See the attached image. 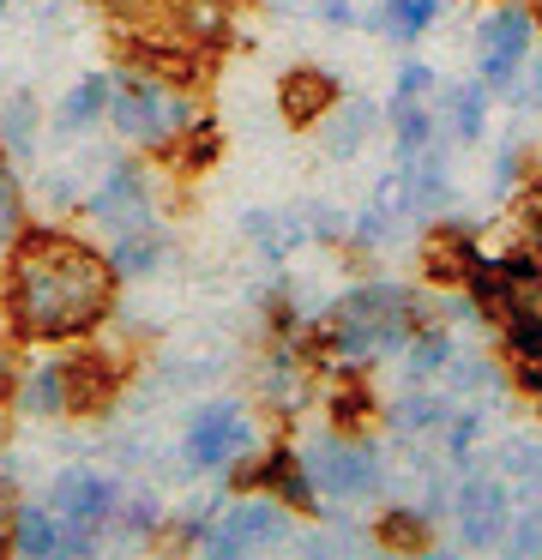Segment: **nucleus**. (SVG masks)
I'll list each match as a JSON object with an SVG mask.
<instances>
[{"instance_id":"f257e3e1","label":"nucleus","mask_w":542,"mask_h":560,"mask_svg":"<svg viewBox=\"0 0 542 560\" xmlns=\"http://www.w3.org/2000/svg\"><path fill=\"white\" fill-rule=\"evenodd\" d=\"M115 266L60 223H24L0 266V314L12 343H79L115 314Z\"/></svg>"},{"instance_id":"f03ea898","label":"nucleus","mask_w":542,"mask_h":560,"mask_svg":"<svg viewBox=\"0 0 542 560\" xmlns=\"http://www.w3.org/2000/svg\"><path fill=\"white\" fill-rule=\"evenodd\" d=\"M422 319H428V302L410 283H349L325 319L332 326V368L368 374L373 362L404 350Z\"/></svg>"},{"instance_id":"7ed1b4c3","label":"nucleus","mask_w":542,"mask_h":560,"mask_svg":"<svg viewBox=\"0 0 542 560\" xmlns=\"http://www.w3.org/2000/svg\"><path fill=\"white\" fill-rule=\"evenodd\" d=\"M115 79V91H108V127H115L127 145H139V151H151V158H163L169 145H175V133L193 121V103H187V91L181 85H163V79H151V73H132V67H120V73H108Z\"/></svg>"},{"instance_id":"20e7f679","label":"nucleus","mask_w":542,"mask_h":560,"mask_svg":"<svg viewBox=\"0 0 542 560\" xmlns=\"http://www.w3.org/2000/svg\"><path fill=\"white\" fill-rule=\"evenodd\" d=\"M296 518H301V512H296V506H284L277 494H247V500H235L229 512H217V518L205 524V536H199V548H193V555H205V560L272 555V548H284V542H289Z\"/></svg>"},{"instance_id":"39448f33","label":"nucleus","mask_w":542,"mask_h":560,"mask_svg":"<svg viewBox=\"0 0 542 560\" xmlns=\"http://www.w3.org/2000/svg\"><path fill=\"white\" fill-rule=\"evenodd\" d=\"M296 452H301V464H308L313 488H320L325 500H373L385 488V458L368 440V428H361V434L332 428L325 440H308V446H296Z\"/></svg>"},{"instance_id":"423d86ee","label":"nucleus","mask_w":542,"mask_h":560,"mask_svg":"<svg viewBox=\"0 0 542 560\" xmlns=\"http://www.w3.org/2000/svg\"><path fill=\"white\" fill-rule=\"evenodd\" d=\"M537 7L530 0H500L488 19L476 25V79L488 85V97L512 103L518 73H524V55L537 49Z\"/></svg>"},{"instance_id":"0eeeda50","label":"nucleus","mask_w":542,"mask_h":560,"mask_svg":"<svg viewBox=\"0 0 542 560\" xmlns=\"http://www.w3.org/2000/svg\"><path fill=\"white\" fill-rule=\"evenodd\" d=\"M260 446V428L241 410V398H211L193 410L187 434H181V470L187 476H223L241 452Z\"/></svg>"},{"instance_id":"6e6552de","label":"nucleus","mask_w":542,"mask_h":560,"mask_svg":"<svg viewBox=\"0 0 542 560\" xmlns=\"http://www.w3.org/2000/svg\"><path fill=\"white\" fill-rule=\"evenodd\" d=\"M452 524H458V548H500L506 524H512V488L488 470L464 476L452 488Z\"/></svg>"},{"instance_id":"1a4fd4ad","label":"nucleus","mask_w":542,"mask_h":560,"mask_svg":"<svg viewBox=\"0 0 542 560\" xmlns=\"http://www.w3.org/2000/svg\"><path fill=\"white\" fill-rule=\"evenodd\" d=\"M84 218L103 223V230H139V223H151V175H145V163H132V158L108 163L103 182L84 194Z\"/></svg>"},{"instance_id":"9d476101","label":"nucleus","mask_w":542,"mask_h":560,"mask_svg":"<svg viewBox=\"0 0 542 560\" xmlns=\"http://www.w3.org/2000/svg\"><path fill=\"white\" fill-rule=\"evenodd\" d=\"M60 368H67V416H79V422H91V416L115 410L120 386H127V374H120V362L108 350H96V343H79V350L60 355Z\"/></svg>"},{"instance_id":"9b49d317","label":"nucleus","mask_w":542,"mask_h":560,"mask_svg":"<svg viewBox=\"0 0 542 560\" xmlns=\"http://www.w3.org/2000/svg\"><path fill=\"white\" fill-rule=\"evenodd\" d=\"M337 97H344V85H337L332 67L301 61V67H289V73L277 79V115H284V127H296V133H313Z\"/></svg>"},{"instance_id":"f8f14e48","label":"nucleus","mask_w":542,"mask_h":560,"mask_svg":"<svg viewBox=\"0 0 542 560\" xmlns=\"http://www.w3.org/2000/svg\"><path fill=\"white\" fill-rule=\"evenodd\" d=\"M115 500H120V482H115V476L84 470V464H67V470L55 476V488H48V506H55V518H79V524H108Z\"/></svg>"},{"instance_id":"ddd939ff","label":"nucleus","mask_w":542,"mask_h":560,"mask_svg":"<svg viewBox=\"0 0 542 560\" xmlns=\"http://www.w3.org/2000/svg\"><path fill=\"white\" fill-rule=\"evenodd\" d=\"M410 223H416V218H410V199H404V175L392 170L380 187H373L368 206H361V218L349 223V242H356V247H392Z\"/></svg>"},{"instance_id":"4468645a","label":"nucleus","mask_w":542,"mask_h":560,"mask_svg":"<svg viewBox=\"0 0 542 560\" xmlns=\"http://www.w3.org/2000/svg\"><path fill=\"white\" fill-rule=\"evenodd\" d=\"M373 127H380V109H373L368 97H337L332 109H325V121L313 127V139H320V151L332 163H349L356 151H368Z\"/></svg>"},{"instance_id":"2eb2a0df","label":"nucleus","mask_w":542,"mask_h":560,"mask_svg":"<svg viewBox=\"0 0 542 560\" xmlns=\"http://www.w3.org/2000/svg\"><path fill=\"white\" fill-rule=\"evenodd\" d=\"M416 254H422V278L440 283V290H458V283H464L470 271H476L482 247L470 242V235L458 230V223H446V230H434L428 242L416 247Z\"/></svg>"},{"instance_id":"dca6fc26","label":"nucleus","mask_w":542,"mask_h":560,"mask_svg":"<svg viewBox=\"0 0 542 560\" xmlns=\"http://www.w3.org/2000/svg\"><path fill=\"white\" fill-rule=\"evenodd\" d=\"M446 422H452V398H446V392H422V380H410V386L385 404V428H392L397 440H422Z\"/></svg>"},{"instance_id":"f3484780","label":"nucleus","mask_w":542,"mask_h":560,"mask_svg":"<svg viewBox=\"0 0 542 560\" xmlns=\"http://www.w3.org/2000/svg\"><path fill=\"white\" fill-rule=\"evenodd\" d=\"M440 13H446V0H380L361 25H368L373 37L397 43V49H416V37H428Z\"/></svg>"},{"instance_id":"a211bd4d","label":"nucleus","mask_w":542,"mask_h":560,"mask_svg":"<svg viewBox=\"0 0 542 560\" xmlns=\"http://www.w3.org/2000/svg\"><path fill=\"white\" fill-rule=\"evenodd\" d=\"M103 254H108V266H115L120 283H139V278H151V271L169 266V235L151 230V223H139V230H115V242H108Z\"/></svg>"},{"instance_id":"6ab92c4d","label":"nucleus","mask_w":542,"mask_h":560,"mask_svg":"<svg viewBox=\"0 0 542 560\" xmlns=\"http://www.w3.org/2000/svg\"><path fill=\"white\" fill-rule=\"evenodd\" d=\"M482 133H488V85L464 79L440 97V139L446 145H476Z\"/></svg>"},{"instance_id":"aec40b11","label":"nucleus","mask_w":542,"mask_h":560,"mask_svg":"<svg viewBox=\"0 0 542 560\" xmlns=\"http://www.w3.org/2000/svg\"><path fill=\"white\" fill-rule=\"evenodd\" d=\"M308 374H313V368L301 362V355L289 350L284 338H277L272 362L260 368V398H265V410H277V416H296L301 404H308Z\"/></svg>"},{"instance_id":"412c9836","label":"nucleus","mask_w":542,"mask_h":560,"mask_svg":"<svg viewBox=\"0 0 542 560\" xmlns=\"http://www.w3.org/2000/svg\"><path fill=\"white\" fill-rule=\"evenodd\" d=\"M157 163H169L175 175L217 170V163H223V121H217V115H193V121L175 133V145H169Z\"/></svg>"},{"instance_id":"4be33fe9","label":"nucleus","mask_w":542,"mask_h":560,"mask_svg":"<svg viewBox=\"0 0 542 560\" xmlns=\"http://www.w3.org/2000/svg\"><path fill=\"white\" fill-rule=\"evenodd\" d=\"M428 536H434V518L422 506H385L380 518L368 524V542L385 548V555H428Z\"/></svg>"},{"instance_id":"5701e85b","label":"nucleus","mask_w":542,"mask_h":560,"mask_svg":"<svg viewBox=\"0 0 542 560\" xmlns=\"http://www.w3.org/2000/svg\"><path fill=\"white\" fill-rule=\"evenodd\" d=\"M241 230H247V242L260 247L265 259H284V254H296V247H308V211H301V206H289V211H247Z\"/></svg>"},{"instance_id":"b1692460","label":"nucleus","mask_w":542,"mask_h":560,"mask_svg":"<svg viewBox=\"0 0 542 560\" xmlns=\"http://www.w3.org/2000/svg\"><path fill=\"white\" fill-rule=\"evenodd\" d=\"M494 470H500V482L512 488V500H542V440L530 434H506L500 452H494Z\"/></svg>"},{"instance_id":"393cba45","label":"nucleus","mask_w":542,"mask_h":560,"mask_svg":"<svg viewBox=\"0 0 542 560\" xmlns=\"http://www.w3.org/2000/svg\"><path fill=\"white\" fill-rule=\"evenodd\" d=\"M108 91H115L108 73H84L79 85H67V97L55 109V127L60 133H91L96 121H108Z\"/></svg>"},{"instance_id":"a878e982","label":"nucleus","mask_w":542,"mask_h":560,"mask_svg":"<svg viewBox=\"0 0 542 560\" xmlns=\"http://www.w3.org/2000/svg\"><path fill=\"white\" fill-rule=\"evenodd\" d=\"M19 410L24 416H43V422L67 416V368H60V355L36 362L31 374H19Z\"/></svg>"},{"instance_id":"bb28decb","label":"nucleus","mask_w":542,"mask_h":560,"mask_svg":"<svg viewBox=\"0 0 542 560\" xmlns=\"http://www.w3.org/2000/svg\"><path fill=\"white\" fill-rule=\"evenodd\" d=\"M397 355H404V374H410V380H434L440 368H452L458 343H452V331H446L440 319H422V326L410 331V343H404Z\"/></svg>"},{"instance_id":"cd10ccee","label":"nucleus","mask_w":542,"mask_h":560,"mask_svg":"<svg viewBox=\"0 0 542 560\" xmlns=\"http://www.w3.org/2000/svg\"><path fill=\"white\" fill-rule=\"evenodd\" d=\"M163 500H157V488H120L115 512H108V530L115 536H132V542H145V536H163Z\"/></svg>"},{"instance_id":"c85d7f7f","label":"nucleus","mask_w":542,"mask_h":560,"mask_svg":"<svg viewBox=\"0 0 542 560\" xmlns=\"http://www.w3.org/2000/svg\"><path fill=\"white\" fill-rule=\"evenodd\" d=\"M55 542H60V518L55 506H24L12 512V555L19 560H55Z\"/></svg>"},{"instance_id":"c756f323","label":"nucleus","mask_w":542,"mask_h":560,"mask_svg":"<svg viewBox=\"0 0 542 560\" xmlns=\"http://www.w3.org/2000/svg\"><path fill=\"white\" fill-rule=\"evenodd\" d=\"M36 133H43V109H36V97L31 91H12V97L0 103V145H7V158H31Z\"/></svg>"},{"instance_id":"7c9ffc66","label":"nucleus","mask_w":542,"mask_h":560,"mask_svg":"<svg viewBox=\"0 0 542 560\" xmlns=\"http://www.w3.org/2000/svg\"><path fill=\"white\" fill-rule=\"evenodd\" d=\"M494 326H500L506 362H542V307H512V314H500Z\"/></svg>"},{"instance_id":"2f4dec72","label":"nucleus","mask_w":542,"mask_h":560,"mask_svg":"<svg viewBox=\"0 0 542 560\" xmlns=\"http://www.w3.org/2000/svg\"><path fill=\"white\" fill-rule=\"evenodd\" d=\"M320 398H325V422H332V428H344V434H361V428H368V416H373V392L361 386L356 374L337 380L332 392H320Z\"/></svg>"},{"instance_id":"473e14b6","label":"nucleus","mask_w":542,"mask_h":560,"mask_svg":"<svg viewBox=\"0 0 542 560\" xmlns=\"http://www.w3.org/2000/svg\"><path fill=\"white\" fill-rule=\"evenodd\" d=\"M392 139H397V158H410V151L434 145V109L422 97H392Z\"/></svg>"},{"instance_id":"72a5a7b5","label":"nucleus","mask_w":542,"mask_h":560,"mask_svg":"<svg viewBox=\"0 0 542 560\" xmlns=\"http://www.w3.org/2000/svg\"><path fill=\"white\" fill-rule=\"evenodd\" d=\"M19 230H24V182H19V170H12L7 145H0V247Z\"/></svg>"},{"instance_id":"f704fd0d","label":"nucleus","mask_w":542,"mask_h":560,"mask_svg":"<svg viewBox=\"0 0 542 560\" xmlns=\"http://www.w3.org/2000/svg\"><path fill=\"white\" fill-rule=\"evenodd\" d=\"M500 555H518V560L542 555V500H530L524 512H512V524H506V536H500Z\"/></svg>"},{"instance_id":"c9c22d12","label":"nucleus","mask_w":542,"mask_h":560,"mask_svg":"<svg viewBox=\"0 0 542 560\" xmlns=\"http://www.w3.org/2000/svg\"><path fill=\"white\" fill-rule=\"evenodd\" d=\"M452 386L458 392H476V398H500L506 380L494 362H482V355H452Z\"/></svg>"},{"instance_id":"e433bc0d","label":"nucleus","mask_w":542,"mask_h":560,"mask_svg":"<svg viewBox=\"0 0 542 560\" xmlns=\"http://www.w3.org/2000/svg\"><path fill=\"white\" fill-rule=\"evenodd\" d=\"M524 158H530V151L518 145V139H506V145L494 151V175H488V194H494V199H506V187L524 182Z\"/></svg>"},{"instance_id":"4c0bfd02","label":"nucleus","mask_w":542,"mask_h":560,"mask_svg":"<svg viewBox=\"0 0 542 560\" xmlns=\"http://www.w3.org/2000/svg\"><path fill=\"white\" fill-rule=\"evenodd\" d=\"M301 211H308V242H325V247H344L349 242V218H344V211L320 206V199L301 206Z\"/></svg>"},{"instance_id":"58836bf2","label":"nucleus","mask_w":542,"mask_h":560,"mask_svg":"<svg viewBox=\"0 0 542 560\" xmlns=\"http://www.w3.org/2000/svg\"><path fill=\"white\" fill-rule=\"evenodd\" d=\"M476 434H482V410H452V422H446V458L464 464L476 452Z\"/></svg>"},{"instance_id":"ea45409f","label":"nucleus","mask_w":542,"mask_h":560,"mask_svg":"<svg viewBox=\"0 0 542 560\" xmlns=\"http://www.w3.org/2000/svg\"><path fill=\"white\" fill-rule=\"evenodd\" d=\"M512 109H537V115H542V49H530V55H524V73H518Z\"/></svg>"},{"instance_id":"a19ab883","label":"nucleus","mask_w":542,"mask_h":560,"mask_svg":"<svg viewBox=\"0 0 542 560\" xmlns=\"http://www.w3.org/2000/svg\"><path fill=\"white\" fill-rule=\"evenodd\" d=\"M428 91H434V67H422V61H397L392 97H428Z\"/></svg>"},{"instance_id":"79ce46f5","label":"nucleus","mask_w":542,"mask_h":560,"mask_svg":"<svg viewBox=\"0 0 542 560\" xmlns=\"http://www.w3.org/2000/svg\"><path fill=\"white\" fill-rule=\"evenodd\" d=\"M512 386L542 404V362H512Z\"/></svg>"},{"instance_id":"37998d69","label":"nucleus","mask_w":542,"mask_h":560,"mask_svg":"<svg viewBox=\"0 0 542 560\" xmlns=\"http://www.w3.org/2000/svg\"><path fill=\"white\" fill-rule=\"evenodd\" d=\"M12 392H19V355H12V343L0 338V404H7Z\"/></svg>"},{"instance_id":"c03bdc74","label":"nucleus","mask_w":542,"mask_h":560,"mask_svg":"<svg viewBox=\"0 0 542 560\" xmlns=\"http://www.w3.org/2000/svg\"><path fill=\"white\" fill-rule=\"evenodd\" d=\"M72 7H79V0H31V19H43V25H67Z\"/></svg>"},{"instance_id":"a18cd8bd","label":"nucleus","mask_w":542,"mask_h":560,"mask_svg":"<svg viewBox=\"0 0 542 560\" xmlns=\"http://www.w3.org/2000/svg\"><path fill=\"white\" fill-rule=\"evenodd\" d=\"M320 19H325L332 31H349V25H361V19L349 13V0H320Z\"/></svg>"},{"instance_id":"49530a36","label":"nucleus","mask_w":542,"mask_h":560,"mask_svg":"<svg viewBox=\"0 0 542 560\" xmlns=\"http://www.w3.org/2000/svg\"><path fill=\"white\" fill-rule=\"evenodd\" d=\"M524 211H530V223H542V175L524 187Z\"/></svg>"},{"instance_id":"de8ad7c7","label":"nucleus","mask_w":542,"mask_h":560,"mask_svg":"<svg viewBox=\"0 0 542 560\" xmlns=\"http://www.w3.org/2000/svg\"><path fill=\"white\" fill-rule=\"evenodd\" d=\"M530 254H537V266H542V223L530 230Z\"/></svg>"},{"instance_id":"09e8293b","label":"nucleus","mask_w":542,"mask_h":560,"mask_svg":"<svg viewBox=\"0 0 542 560\" xmlns=\"http://www.w3.org/2000/svg\"><path fill=\"white\" fill-rule=\"evenodd\" d=\"M530 7H537V25H542V0H530Z\"/></svg>"},{"instance_id":"8fccbe9b","label":"nucleus","mask_w":542,"mask_h":560,"mask_svg":"<svg viewBox=\"0 0 542 560\" xmlns=\"http://www.w3.org/2000/svg\"><path fill=\"white\" fill-rule=\"evenodd\" d=\"M7 7H12V0H0V19H7Z\"/></svg>"},{"instance_id":"3c124183","label":"nucleus","mask_w":542,"mask_h":560,"mask_svg":"<svg viewBox=\"0 0 542 560\" xmlns=\"http://www.w3.org/2000/svg\"><path fill=\"white\" fill-rule=\"evenodd\" d=\"M260 7H277V0H260Z\"/></svg>"},{"instance_id":"603ef678","label":"nucleus","mask_w":542,"mask_h":560,"mask_svg":"<svg viewBox=\"0 0 542 560\" xmlns=\"http://www.w3.org/2000/svg\"><path fill=\"white\" fill-rule=\"evenodd\" d=\"M103 7H120V0H103Z\"/></svg>"}]
</instances>
